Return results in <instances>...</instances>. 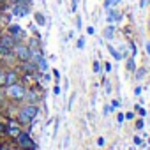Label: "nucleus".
Segmentation results:
<instances>
[{
	"label": "nucleus",
	"instance_id": "f257e3e1",
	"mask_svg": "<svg viewBox=\"0 0 150 150\" xmlns=\"http://www.w3.org/2000/svg\"><path fill=\"white\" fill-rule=\"evenodd\" d=\"M37 113H39V108H37V106H34V104L25 106V108L20 111V124H28V122H32V120L37 117Z\"/></svg>",
	"mask_w": 150,
	"mask_h": 150
},
{
	"label": "nucleus",
	"instance_id": "f03ea898",
	"mask_svg": "<svg viewBox=\"0 0 150 150\" xmlns=\"http://www.w3.org/2000/svg\"><path fill=\"white\" fill-rule=\"evenodd\" d=\"M6 94H7L9 97H13V99H21V97L25 96V88H23L21 85L14 83V85H9V87H7Z\"/></svg>",
	"mask_w": 150,
	"mask_h": 150
},
{
	"label": "nucleus",
	"instance_id": "7ed1b4c3",
	"mask_svg": "<svg viewBox=\"0 0 150 150\" xmlns=\"http://www.w3.org/2000/svg\"><path fill=\"white\" fill-rule=\"evenodd\" d=\"M18 143H20L23 148H28V150H37L35 143L32 141V138H30L27 132H20V134H18Z\"/></svg>",
	"mask_w": 150,
	"mask_h": 150
},
{
	"label": "nucleus",
	"instance_id": "20e7f679",
	"mask_svg": "<svg viewBox=\"0 0 150 150\" xmlns=\"http://www.w3.org/2000/svg\"><path fill=\"white\" fill-rule=\"evenodd\" d=\"M14 50H16V57H18L20 60H23V62L30 60V50H28L27 46H23V44H18Z\"/></svg>",
	"mask_w": 150,
	"mask_h": 150
},
{
	"label": "nucleus",
	"instance_id": "39448f33",
	"mask_svg": "<svg viewBox=\"0 0 150 150\" xmlns=\"http://www.w3.org/2000/svg\"><path fill=\"white\" fill-rule=\"evenodd\" d=\"M16 80H18V74H16L14 71H9L6 76H4V83H6V87L14 85V83H16Z\"/></svg>",
	"mask_w": 150,
	"mask_h": 150
},
{
	"label": "nucleus",
	"instance_id": "423d86ee",
	"mask_svg": "<svg viewBox=\"0 0 150 150\" xmlns=\"http://www.w3.org/2000/svg\"><path fill=\"white\" fill-rule=\"evenodd\" d=\"M0 46L6 48V50H9V48L14 46V39H13L11 35H6V37H2V41H0Z\"/></svg>",
	"mask_w": 150,
	"mask_h": 150
},
{
	"label": "nucleus",
	"instance_id": "0eeeda50",
	"mask_svg": "<svg viewBox=\"0 0 150 150\" xmlns=\"http://www.w3.org/2000/svg\"><path fill=\"white\" fill-rule=\"evenodd\" d=\"M28 13V6H20V4H16V7H14V14L16 16H25Z\"/></svg>",
	"mask_w": 150,
	"mask_h": 150
},
{
	"label": "nucleus",
	"instance_id": "6e6552de",
	"mask_svg": "<svg viewBox=\"0 0 150 150\" xmlns=\"http://www.w3.org/2000/svg\"><path fill=\"white\" fill-rule=\"evenodd\" d=\"M7 132L13 134V136H18V134H20V127H18V124L13 122V124H11V129H7Z\"/></svg>",
	"mask_w": 150,
	"mask_h": 150
},
{
	"label": "nucleus",
	"instance_id": "1a4fd4ad",
	"mask_svg": "<svg viewBox=\"0 0 150 150\" xmlns=\"http://www.w3.org/2000/svg\"><path fill=\"white\" fill-rule=\"evenodd\" d=\"M27 97H28L30 103H37V101H39V94H37V92H28Z\"/></svg>",
	"mask_w": 150,
	"mask_h": 150
},
{
	"label": "nucleus",
	"instance_id": "9d476101",
	"mask_svg": "<svg viewBox=\"0 0 150 150\" xmlns=\"http://www.w3.org/2000/svg\"><path fill=\"white\" fill-rule=\"evenodd\" d=\"M35 21H37L39 25H44V23H46V20H44V16H42L41 13H35Z\"/></svg>",
	"mask_w": 150,
	"mask_h": 150
},
{
	"label": "nucleus",
	"instance_id": "9b49d317",
	"mask_svg": "<svg viewBox=\"0 0 150 150\" xmlns=\"http://www.w3.org/2000/svg\"><path fill=\"white\" fill-rule=\"evenodd\" d=\"M9 32H11V34H21V28H20L18 25H11V27H9Z\"/></svg>",
	"mask_w": 150,
	"mask_h": 150
},
{
	"label": "nucleus",
	"instance_id": "f8f14e48",
	"mask_svg": "<svg viewBox=\"0 0 150 150\" xmlns=\"http://www.w3.org/2000/svg\"><path fill=\"white\" fill-rule=\"evenodd\" d=\"M111 20H120V14L117 11H110V21Z\"/></svg>",
	"mask_w": 150,
	"mask_h": 150
},
{
	"label": "nucleus",
	"instance_id": "ddd939ff",
	"mask_svg": "<svg viewBox=\"0 0 150 150\" xmlns=\"http://www.w3.org/2000/svg\"><path fill=\"white\" fill-rule=\"evenodd\" d=\"M111 35H113V27H108V28L104 30V37H106V39H110Z\"/></svg>",
	"mask_w": 150,
	"mask_h": 150
},
{
	"label": "nucleus",
	"instance_id": "4468645a",
	"mask_svg": "<svg viewBox=\"0 0 150 150\" xmlns=\"http://www.w3.org/2000/svg\"><path fill=\"white\" fill-rule=\"evenodd\" d=\"M39 69H41V71H46V69H48V64H46V60H44V58L39 62Z\"/></svg>",
	"mask_w": 150,
	"mask_h": 150
},
{
	"label": "nucleus",
	"instance_id": "2eb2a0df",
	"mask_svg": "<svg viewBox=\"0 0 150 150\" xmlns=\"http://www.w3.org/2000/svg\"><path fill=\"white\" fill-rule=\"evenodd\" d=\"M120 0H106V7H111V6H117Z\"/></svg>",
	"mask_w": 150,
	"mask_h": 150
},
{
	"label": "nucleus",
	"instance_id": "dca6fc26",
	"mask_svg": "<svg viewBox=\"0 0 150 150\" xmlns=\"http://www.w3.org/2000/svg\"><path fill=\"white\" fill-rule=\"evenodd\" d=\"M94 71H96V72H99V71H101V65H99V62H96V64H94Z\"/></svg>",
	"mask_w": 150,
	"mask_h": 150
},
{
	"label": "nucleus",
	"instance_id": "f3484780",
	"mask_svg": "<svg viewBox=\"0 0 150 150\" xmlns=\"http://www.w3.org/2000/svg\"><path fill=\"white\" fill-rule=\"evenodd\" d=\"M83 46H85V39H80L78 41V48H83Z\"/></svg>",
	"mask_w": 150,
	"mask_h": 150
},
{
	"label": "nucleus",
	"instance_id": "a211bd4d",
	"mask_svg": "<svg viewBox=\"0 0 150 150\" xmlns=\"http://www.w3.org/2000/svg\"><path fill=\"white\" fill-rule=\"evenodd\" d=\"M127 67H129L131 71H134V62H132V60H129V64H127Z\"/></svg>",
	"mask_w": 150,
	"mask_h": 150
},
{
	"label": "nucleus",
	"instance_id": "6ab92c4d",
	"mask_svg": "<svg viewBox=\"0 0 150 150\" xmlns=\"http://www.w3.org/2000/svg\"><path fill=\"white\" fill-rule=\"evenodd\" d=\"M72 11H76V0H72Z\"/></svg>",
	"mask_w": 150,
	"mask_h": 150
},
{
	"label": "nucleus",
	"instance_id": "aec40b11",
	"mask_svg": "<svg viewBox=\"0 0 150 150\" xmlns=\"http://www.w3.org/2000/svg\"><path fill=\"white\" fill-rule=\"evenodd\" d=\"M146 50H148V53H150V42H148V44H146Z\"/></svg>",
	"mask_w": 150,
	"mask_h": 150
},
{
	"label": "nucleus",
	"instance_id": "412c9836",
	"mask_svg": "<svg viewBox=\"0 0 150 150\" xmlns=\"http://www.w3.org/2000/svg\"><path fill=\"white\" fill-rule=\"evenodd\" d=\"M0 150H11V148H6V146H4V148H0Z\"/></svg>",
	"mask_w": 150,
	"mask_h": 150
},
{
	"label": "nucleus",
	"instance_id": "4be33fe9",
	"mask_svg": "<svg viewBox=\"0 0 150 150\" xmlns=\"http://www.w3.org/2000/svg\"><path fill=\"white\" fill-rule=\"evenodd\" d=\"M0 2H2V0H0Z\"/></svg>",
	"mask_w": 150,
	"mask_h": 150
}]
</instances>
